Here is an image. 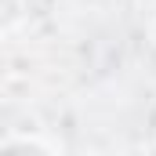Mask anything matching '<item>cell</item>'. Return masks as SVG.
I'll list each match as a JSON object with an SVG mask.
<instances>
[{
  "instance_id": "1",
  "label": "cell",
  "mask_w": 156,
  "mask_h": 156,
  "mask_svg": "<svg viewBox=\"0 0 156 156\" xmlns=\"http://www.w3.org/2000/svg\"><path fill=\"white\" fill-rule=\"evenodd\" d=\"M11 149H44V153H55L58 145L40 142V138H0V153H11Z\"/></svg>"
}]
</instances>
